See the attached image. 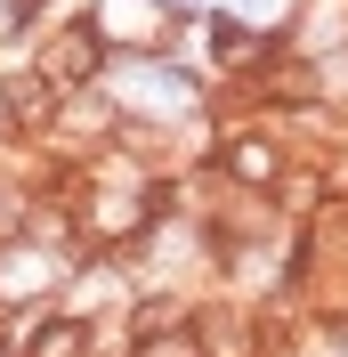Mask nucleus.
Returning a JSON list of instances; mask_svg holds the SVG:
<instances>
[{"mask_svg": "<svg viewBox=\"0 0 348 357\" xmlns=\"http://www.w3.org/2000/svg\"><path fill=\"white\" fill-rule=\"evenodd\" d=\"M283 162H292V146H283L267 122H227V130L211 138V178H227L243 195H276Z\"/></svg>", "mask_w": 348, "mask_h": 357, "instance_id": "f03ea898", "label": "nucleus"}, {"mask_svg": "<svg viewBox=\"0 0 348 357\" xmlns=\"http://www.w3.org/2000/svg\"><path fill=\"white\" fill-rule=\"evenodd\" d=\"M130 357H211V349H203L195 317H187V325H162V333H138V341H130Z\"/></svg>", "mask_w": 348, "mask_h": 357, "instance_id": "39448f33", "label": "nucleus"}, {"mask_svg": "<svg viewBox=\"0 0 348 357\" xmlns=\"http://www.w3.org/2000/svg\"><path fill=\"white\" fill-rule=\"evenodd\" d=\"M24 357H89V317L49 309V317H41V333L24 341Z\"/></svg>", "mask_w": 348, "mask_h": 357, "instance_id": "20e7f679", "label": "nucleus"}, {"mask_svg": "<svg viewBox=\"0 0 348 357\" xmlns=\"http://www.w3.org/2000/svg\"><path fill=\"white\" fill-rule=\"evenodd\" d=\"M0 98H8V130L17 146H41L57 130V114H65V89L49 82L41 66H0Z\"/></svg>", "mask_w": 348, "mask_h": 357, "instance_id": "7ed1b4c3", "label": "nucleus"}, {"mask_svg": "<svg viewBox=\"0 0 348 357\" xmlns=\"http://www.w3.org/2000/svg\"><path fill=\"white\" fill-rule=\"evenodd\" d=\"M33 66L65 89V98H73V89H97V82H106V66H113V33H106V17H97V8H73L65 24H49L41 49H33Z\"/></svg>", "mask_w": 348, "mask_h": 357, "instance_id": "f257e3e1", "label": "nucleus"}]
</instances>
